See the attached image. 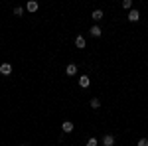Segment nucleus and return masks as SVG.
<instances>
[{
	"instance_id": "nucleus-1",
	"label": "nucleus",
	"mask_w": 148,
	"mask_h": 146,
	"mask_svg": "<svg viewBox=\"0 0 148 146\" xmlns=\"http://www.w3.org/2000/svg\"><path fill=\"white\" fill-rule=\"evenodd\" d=\"M0 73H2L4 77H8V75L12 73V65L10 63H2V65H0Z\"/></svg>"
},
{
	"instance_id": "nucleus-2",
	"label": "nucleus",
	"mask_w": 148,
	"mask_h": 146,
	"mask_svg": "<svg viewBox=\"0 0 148 146\" xmlns=\"http://www.w3.org/2000/svg\"><path fill=\"white\" fill-rule=\"evenodd\" d=\"M114 144V136L113 134H105L103 136V146H113Z\"/></svg>"
},
{
	"instance_id": "nucleus-3",
	"label": "nucleus",
	"mask_w": 148,
	"mask_h": 146,
	"mask_svg": "<svg viewBox=\"0 0 148 146\" xmlns=\"http://www.w3.org/2000/svg\"><path fill=\"white\" fill-rule=\"evenodd\" d=\"M138 18H140L138 10H130L128 12V22H138Z\"/></svg>"
},
{
	"instance_id": "nucleus-4",
	"label": "nucleus",
	"mask_w": 148,
	"mask_h": 146,
	"mask_svg": "<svg viewBox=\"0 0 148 146\" xmlns=\"http://www.w3.org/2000/svg\"><path fill=\"white\" fill-rule=\"evenodd\" d=\"M26 10L28 12H38V2H36V0H30V2L26 4Z\"/></svg>"
},
{
	"instance_id": "nucleus-5",
	"label": "nucleus",
	"mask_w": 148,
	"mask_h": 146,
	"mask_svg": "<svg viewBox=\"0 0 148 146\" xmlns=\"http://www.w3.org/2000/svg\"><path fill=\"white\" fill-rule=\"evenodd\" d=\"M65 73H67L69 77H71V75H75V73H77V65H75V63H69L67 67H65Z\"/></svg>"
},
{
	"instance_id": "nucleus-6",
	"label": "nucleus",
	"mask_w": 148,
	"mask_h": 146,
	"mask_svg": "<svg viewBox=\"0 0 148 146\" xmlns=\"http://www.w3.org/2000/svg\"><path fill=\"white\" fill-rule=\"evenodd\" d=\"M89 83H91V81H89L87 75H81V77H79V85L83 87V89H87V87H89Z\"/></svg>"
},
{
	"instance_id": "nucleus-7",
	"label": "nucleus",
	"mask_w": 148,
	"mask_h": 146,
	"mask_svg": "<svg viewBox=\"0 0 148 146\" xmlns=\"http://www.w3.org/2000/svg\"><path fill=\"white\" fill-rule=\"evenodd\" d=\"M61 128H63V132H71L73 130V123L71 121H65V123L61 124Z\"/></svg>"
},
{
	"instance_id": "nucleus-8",
	"label": "nucleus",
	"mask_w": 148,
	"mask_h": 146,
	"mask_svg": "<svg viewBox=\"0 0 148 146\" xmlns=\"http://www.w3.org/2000/svg\"><path fill=\"white\" fill-rule=\"evenodd\" d=\"M75 45H77L79 49H83V47H85V38H83V36H77V38H75Z\"/></svg>"
},
{
	"instance_id": "nucleus-9",
	"label": "nucleus",
	"mask_w": 148,
	"mask_h": 146,
	"mask_svg": "<svg viewBox=\"0 0 148 146\" xmlns=\"http://www.w3.org/2000/svg\"><path fill=\"white\" fill-rule=\"evenodd\" d=\"M91 36L99 38V36H101V26H93V28H91Z\"/></svg>"
},
{
	"instance_id": "nucleus-10",
	"label": "nucleus",
	"mask_w": 148,
	"mask_h": 146,
	"mask_svg": "<svg viewBox=\"0 0 148 146\" xmlns=\"http://www.w3.org/2000/svg\"><path fill=\"white\" fill-rule=\"evenodd\" d=\"M103 18V10H93V20H101Z\"/></svg>"
},
{
	"instance_id": "nucleus-11",
	"label": "nucleus",
	"mask_w": 148,
	"mask_h": 146,
	"mask_svg": "<svg viewBox=\"0 0 148 146\" xmlns=\"http://www.w3.org/2000/svg\"><path fill=\"white\" fill-rule=\"evenodd\" d=\"M123 8L130 10V8H132V0H123Z\"/></svg>"
},
{
	"instance_id": "nucleus-12",
	"label": "nucleus",
	"mask_w": 148,
	"mask_h": 146,
	"mask_svg": "<svg viewBox=\"0 0 148 146\" xmlns=\"http://www.w3.org/2000/svg\"><path fill=\"white\" fill-rule=\"evenodd\" d=\"M22 14H24L22 6H16V8H14V16H22Z\"/></svg>"
},
{
	"instance_id": "nucleus-13",
	"label": "nucleus",
	"mask_w": 148,
	"mask_h": 146,
	"mask_svg": "<svg viewBox=\"0 0 148 146\" xmlns=\"http://www.w3.org/2000/svg\"><path fill=\"white\" fill-rule=\"evenodd\" d=\"M91 107L93 109H99V107H101V101H99V99H91Z\"/></svg>"
},
{
	"instance_id": "nucleus-14",
	"label": "nucleus",
	"mask_w": 148,
	"mask_h": 146,
	"mask_svg": "<svg viewBox=\"0 0 148 146\" xmlns=\"http://www.w3.org/2000/svg\"><path fill=\"white\" fill-rule=\"evenodd\" d=\"M85 146H97V138H89V140H87V144Z\"/></svg>"
},
{
	"instance_id": "nucleus-15",
	"label": "nucleus",
	"mask_w": 148,
	"mask_h": 146,
	"mask_svg": "<svg viewBox=\"0 0 148 146\" xmlns=\"http://www.w3.org/2000/svg\"><path fill=\"white\" fill-rule=\"evenodd\" d=\"M138 146H148V138H140L138 140Z\"/></svg>"
},
{
	"instance_id": "nucleus-16",
	"label": "nucleus",
	"mask_w": 148,
	"mask_h": 146,
	"mask_svg": "<svg viewBox=\"0 0 148 146\" xmlns=\"http://www.w3.org/2000/svg\"><path fill=\"white\" fill-rule=\"evenodd\" d=\"M22 146H26V144H22Z\"/></svg>"
}]
</instances>
